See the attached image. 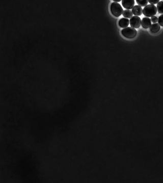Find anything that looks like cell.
<instances>
[{
	"label": "cell",
	"instance_id": "cell-8",
	"mask_svg": "<svg viewBox=\"0 0 163 183\" xmlns=\"http://www.w3.org/2000/svg\"><path fill=\"white\" fill-rule=\"evenodd\" d=\"M118 24L120 27L124 28V29L126 28L129 25V19H125V18H122L119 20Z\"/></svg>",
	"mask_w": 163,
	"mask_h": 183
},
{
	"label": "cell",
	"instance_id": "cell-1",
	"mask_svg": "<svg viewBox=\"0 0 163 183\" xmlns=\"http://www.w3.org/2000/svg\"><path fill=\"white\" fill-rule=\"evenodd\" d=\"M110 10L112 14L115 17H119L123 14V9L118 3H112L111 5Z\"/></svg>",
	"mask_w": 163,
	"mask_h": 183
},
{
	"label": "cell",
	"instance_id": "cell-7",
	"mask_svg": "<svg viewBox=\"0 0 163 183\" xmlns=\"http://www.w3.org/2000/svg\"><path fill=\"white\" fill-rule=\"evenodd\" d=\"M143 9L141 7H140L139 5H136L133 7V8L132 9V12L133 15H135V16H140L143 13Z\"/></svg>",
	"mask_w": 163,
	"mask_h": 183
},
{
	"label": "cell",
	"instance_id": "cell-3",
	"mask_svg": "<svg viewBox=\"0 0 163 183\" xmlns=\"http://www.w3.org/2000/svg\"><path fill=\"white\" fill-rule=\"evenodd\" d=\"M121 34L125 38L133 39L137 35V32L136 29L133 27H127L122 29Z\"/></svg>",
	"mask_w": 163,
	"mask_h": 183
},
{
	"label": "cell",
	"instance_id": "cell-2",
	"mask_svg": "<svg viewBox=\"0 0 163 183\" xmlns=\"http://www.w3.org/2000/svg\"><path fill=\"white\" fill-rule=\"evenodd\" d=\"M157 8L153 5H147L143 10V14L147 17H153L157 14Z\"/></svg>",
	"mask_w": 163,
	"mask_h": 183
},
{
	"label": "cell",
	"instance_id": "cell-6",
	"mask_svg": "<svg viewBox=\"0 0 163 183\" xmlns=\"http://www.w3.org/2000/svg\"><path fill=\"white\" fill-rule=\"evenodd\" d=\"M141 25L144 29H148L151 25V19L149 17H144L141 21Z\"/></svg>",
	"mask_w": 163,
	"mask_h": 183
},
{
	"label": "cell",
	"instance_id": "cell-4",
	"mask_svg": "<svg viewBox=\"0 0 163 183\" xmlns=\"http://www.w3.org/2000/svg\"><path fill=\"white\" fill-rule=\"evenodd\" d=\"M141 19L137 16H133L129 21V24L131 27L134 29L139 28L141 25Z\"/></svg>",
	"mask_w": 163,
	"mask_h": 183
},
{
	"label": "cell",
	"instance_id": "cell-9",
	"mask_svg": "<svg viewBox=\"0 0 163 183\" xmlns=\"http://www.w3.org/2000/svg\"><path fill=\"white\" fill-rule=\"evenodd\" d=\"M161 29V27L159 23H153L150 27V31L153 33H157L160 31Z\"/></svg>",
	"mask_w": 163,
	"mask_h": 183
},
{
	"label": "cell",
	"instance_id": "cell-5",
	"mask_svg": "<svg viewBox=\"0 0 163 183\" xmlns=\"http://www.w3.org/2000/svg\"><path fill=\"white\" fill-rule=\"evenodd\" d=\"M135 1L134 0H123L122 1V5L124 8L127 9V10H130L133 8L135 6Z\"/></svg>",
	"mask_w": 163,
	"mask_h": 183
},
{
	"label": "cell",
	"instance_id": "cell-15",
	"mask_svg": "<svg viewBox=\"0 0 163 183\" xmlns=\"http://www.w3.org/2000/svg\"><path fill=\"white\" fill-rule=\"evenodd\" d=\"M151 21H152L153 23H155L158 21V18L157 16H153L151 18Z\"/></svg>",
	"mask_w": 163,
	"mask_h": 183
},
{
	"label": "cell",
	"instance_id": "cell-10",
	"mask_svg": "<svg viewBox=\"0 0 163 183\" xmlns=\"http://www.w3.org/2000/svg\"><path fill=\"white\" fill-rule=\"evenodd\" d=\"M123 17H125V19H131V17H133V12L131 10H125L123 11Z\"/></svg>",
	"mask_w": 163,
	"mask_h": 183
},
{
	"label": "cell",
	"instance_id": "cell-13",
	"mask_svg": "<svg viewBox=\"0 0 163 183\" xmlns=\"http://www.w3.org/2000/svg\"><path fill=\"white\" fill-rule=\"evenodd\" d=\"M158 23L160 25L163 27V14L161 15L158 19Z\"/></svg>",
	"mask_w": 163,
	"mask_h": 183
},
{
	"label": "cell",
	"instance_id": "cell-12",
	"mask_svg": "<svg viewBox=\"0 0 163 183\" xmlns=\"http://www.w3.org/2000/svg\"><path fill=\"white\" fill-rule=\"evenodd\" d=\"M136 2L140 7H146L148 4V1L147 0H137Z\"/></svg>",
	"mask_w": 163,
	"mask_h": 183
},
{
	"label": "cell",
	"instance_id": "cell-16",
	"mask_svg": "<svg viewBox=\"0 0 163 183\" xmlns=\"http://www.w3.org/2000/svg\"><path fill=\"white\" fill-rule=\"evenodd\" d=\"M113 1L116 3L119 2H120L121 0H113Z\"/></svg>",
	"mask_w": 163,
	"mask_h": 183
},
{
	"label": "cell",
	"instance_id": "cell-14",
	"mask_svg": "<svg viewBox=\"0 0 163 183\" xmlns=\"http://www.w3.org/2000/svg\"><path fill=\"white\" fill-rule=\"evenodd\" d=\"M148 2L151 3V4L154 5L156 4H157L160 2V1L159 0H155V1H153V0H149Z\"/></svg>",
	"mask_w": 163,
	"mask_h": 183
},
{
	"label": "cell",
	"instance_id": "cell-11",
	"mask_svg": "<svg viewBox=\"0 0 163 183\" xmlns=\"http://www.w3.org/2000/svg\"><path fill=\"white\" fill-rule=\"evenodd\" d=\"M157 8L159 13L163 14V1H160L157 4Z\"/></svg>",
	"mask_w": 163,
	"mask_h": 183
}]
</instances>
